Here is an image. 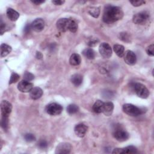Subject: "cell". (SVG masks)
Returning <instances> with one entry per match:
<instances>
[{
  "instance_id": "obj_15",
  "label": "cell",
  "mask_w": 154,
  "mask_h": 154,
  "mask_svg": "<svg viewBox=\"0 0 154 154\" xmlns=\"http://www.w3.org/2000/svg\"><path fill=\"white\" fill-rule=\"evenodd\" d=\"M88 129V127L84 123H79L75 126L74 131L75 134L79 137H83L85 136Z\"/></svg>"
},
{
  "instance_id": "obj_10",
  "label": "cell",
  "mask_w": 154,
  "mask_h": 154,
  "mask_svg": "<svg viewBox=\"0 0 154 154\" xmlns=\"http://www.w3.org/2000/svg\"><path fill=\"white\" fill-rule=\"evenodd\" d=\"M12 110V105L7 100H2L1 103V111L2 116L8 117Z\"/></svg>"
},
{
  "instance_id": "obj_18",
  "label": "cell",
  "mask_w": 154,
  "mask_h": 154,
  "mask_svg": "<svg viewBox=\"0 0 154 154\" xmlns=\"http://www.w3.org/2000/svg\"><path fill=\"white\" fill-rule=\"evenodd\" d=\"M19 13L11 8L7 10V16L11 21H16L19 17Z\"/></svg>"
},
{
  "instance_id": "obj_8",
  "label": "cell",
  "mask_w": 154,
  "mask_h": 154,
  "mask_svg": "<svg viewBox=\"0 0 154 154\" xmlns=\"http://www.w3.org/2000/svg\"><path fill=\"white\" fill-rule=\"evenodd\" d=\"M123 57L125 62L130 66L134 65L137 61V57L134 52L130 50H127L124 52Z\"/></svg>"
},
{
  "instance_id": "obj_4",
  "label": "cell",
  "mask_w": 154,
  "mask_h": 154,
  "mask_svg": "<svg viewBox=\"0 0 154 154\" xmlns=\"http://www.w3.org/2000/svg\"><path fill=\"white\" fill-rule=\"evenodd\" d=\"M149 13L146 11H144L134 14L132 18V21L137 25H144L149 21Z\"/></svg>"
},
{
  "instance_id": "obj_33",
  "label": "cell",
  "mask_w": 154,
  "mask_h": 154,
  "mask_svg": "<svg viewBox=\"0 0 154 154\" xmlns=\"http://www.w3.org/2000/svg\"><path fill=\"white\" fill-rule=\"evenodd\" d=\"M146 52L149 56H151V57L153 56L154 55V45L153 44L149 45L146 48Z\"/></svg>"
},
{
  "instance_id": "obj_37",
  "label": "cell",
  "mask_w": 154,
  "mask_h": 154,
  "mask_svg": "<svg viewBox=\"0 0 154 154\" xmlns=\"http://www.w3.org/2000/svg\"><path fill=\"white\" fill-rule=\"evenodd\" d=\"M31 29H32L31 25H29V24L28 23L27 25H25V28H24V29H23V32H24L25 34H28V33H29V32H30Z\"/></svg>"
},
{
  "instance_id": "obj_6",
  "label": "cell",
  "mask_w": 154,
  "mask_h": 154,
  "mask_svg": "<svg viewBox=\"0 0 154 154\" xmlns=\"http://www.w3.org/2000/svg\"><path fill=\"white\" fill-rule=\"evenodd\" d=\"M63 106L57 103H51L46 107V112L51 116H57L61 113Z\"/></svg>"
},
{
  "instance_id": "obj_41",
  "label": "cell",
  "mask_w": 154,
  "mask_h": 154,
  "mask_svg": "<svg viewBox=\"0 0 154 154\" xmlns=\"http://www.w3.org/2000/svg\"><path fill=\"white\" fill-rule=\"evenodd\" d=\"M35 57H36L37 59L40 60V59H42V58H43V55H42V54L40 52H38V51H37V52H36Z\"/></svg>"
},
{
  "instance_id": "obj_38",
  "label": "cell",
  "mask_w": 154,
  "mask_h": 154,
  "mask_svg": "<svg viewBox=\"0 0 154 154\" xmlns=\"http://www.w3.org/2000/svg\"><path fill=\"white\" fill-rule=\"evenodd\" d=\"M5 23H4L2 20H1V34L2 35L4 32H5Z\"/></svg>"
},
{
  "instance_id": "obj_5",
  "label": "cell",
  "mask_w": 154,
  "mask_h": 154,
  "mask_svg": "<svg viewBox=\"0 0 154 154\" xmlns=\"http://www.w3.org/2000/svg\"><path fill=\"white\" fill-rule=\"evenodd\" d=\"M114 137L119 141L123 142L129 138V134L123 129L120 126L116 127L113 132Z\"/></svg>"
},
{
  "instance_id": "obj_2",
  "label": "cell",
  "mask_w": 154,
  "mask_h": 154,
  "mask_svg": "<svg viewBox=\"0 0 154 154\" xmlns=\"http://www.w3.org/2000/svg\"><path fill=\"white\" fill-rule=\"evenodd\" d=\"M131 87L133 89L136 94L143 99H146L149 96V91L147 88L143 84L139 82L131 83Z\"/></svg>"
},
{
  "instance_id": "obj_12",
  "label": "cell",
  "mask_w": 154,
  "mask_h": 154,
  "mask_svg": "<svg viewBox=\"0 0 154 154\" xmlns=\"http://www.w3.org/2000/svg\"><path fill=\"white\" fill-rule=\"evenodd\" d=\"M69 19L61 18L57 22V28L61 32H66L69 30Z\"/></svg>"
},
{
  "instance_id": "obj_34",
  "label": "cell",
  "mask_w": 154,
  "mask_h": 154,
  "mask_svg": "<svg viewBox=\"0 0 154 154\" xmlns=\"http://www.w3.org/2000/svg\"><path fill=\"white\" fill-rule=\"evenodd\" d=\"M130 3L134 7H139L141 5L146 3V1L142 0H137V1H129Z\"/></svg>"
},
{
  "instance_id": "obj_3",
  "label": "cell",
  "mask_w": 154,
  "mask_h": 154,
  "mask_svg": "<svg viewBox=\"0 0 154 154\" xmlns=\"http://www.w3.org/2000/svg\"><path fill=\"white\" fill-rule=\"evenodd\" d=\"M123 111L130 116H138L144 113V109L131 103H126L123 105Z\"/></svg>"
},
{
  "instance_id": "obj_27",
  "label": "cell",
  "mask_w": 154,
  "mask_h": 154,
  "mask_svg": "<svg viewBox=\"0 0 154 154\" xmlns=\"http://www.w3.org/2000/svg\"><path fill=\"white\" fill-rule=\"evenodd\" d=\"M79 110L78 106L75 104H70L67 107V112L69 114H73Z\"/></svg>"
},
{
  "instance_id": "obj_21",
  "label": "cell",
  "mask_w": 154,
  "mask_h": 154,
  "mask_svg": "<svg viewBox=\"0 0 154 154\" xmlns=\"http://www.w3.org/2000/svg\"><path fill=\"white\" fill-rule=\"evenodd\" d=\"M81 62V58L79 55L77 54H73L69 59V63L72 66H78Z\"/></svg>"
},
{
  "instance_id": "obj_14",
  "label": "cell",
  "mask_w": 154,
  "mask_h": 154,
  "mask_svg": "<svg viewBox=\"0 0 154 154\" xmlns=\"http://www.w3.org/2000/svg\"><path fill=\"white\" fill-rule=\"evenodd\" d=\"M137 149L134 146H129L124 148H116L112 152V153H135Z\"/></svg>"
},
{
  "instance_id": "obj_7",
  "label": "cell",
  "mask_w": 154,
  "mask_h": 154,
  "mask_svg": "<svg viewBox=\"0 0 154 154\" xmlns=\"http://www.w3.org/2000/svg\"><path fill=\"white\" fill-rule=\"evenodd\" d=\"M99 51L100 55L105 58H109L112 55L111 47L107 43H102L99 45Z\"/></svg>"
},
{
  "instance_id": "obj_20",
  "label": "cell",
  "mask_w": 154,
  "mask_h": 154,
  "mask_svg": "<svg viewBox=\"0 0 154 154\" xmlns=\"http://www.w3.org/2000/svg\"><path fill=\"white\" fill-rule=\"evenodd\" d=\"M71 82L75 86L80 85L83 81V77L80 74H74L71 76Z\"/></svg>"
},
{
  "instance_id": "obj_24",
  "label": "cell",
  "mask_w": 154,
  "mask_h": 154,
  "mask_svg": "<svg viewBox=\"0 0 154 154\" xmlns=\"http://www.w3.org/2000/svg\"><path fill=\"white\" fill-rule=\"evenodd\" d=\"M82 54L83 55L86 57L87 58L89 59V60H92L94 59L95 57V52L94 51L91 49V48H87V49H85L83 51H82Z\"/></svg>"
},
{
  "instance_id": "obj_32",
  "label": "cell",
  "mask_w": 154,
  "mask_h": 154,
  "mask_svg": "<svg viewBox=\"0 0 154 154\" xmlns=\"http://www.w3.org/2000/svg\"><path fill=\"white\" fill-rule=\"evenodd\" d=\"M24 139L28 142H32L35 140V137L32 134H26L24 135Z\"/></svg>"
},
{
  "instance_id": "obj_25",
  "label": "cell",
  "mask_w": 154,
  "mask_h": 154,
  "mask_svg": "<svg viewBox=\"0 0 154 154\" xmlns=\"http://www.w3.org/2000/svg\"><path fill=\"white\" fill-rule=\"evenodd\" d=\"M88 13L94 18H97L100 14V9L98 7H91L88 8Z\"/></svg>"
},
{
  "instance_id": "obj_29",
  "label": "cell",
  "mask_w": 154,
  "mask_h": 154,
  "mask_svg": "<svg viewBox=\"0 0 154 154\" xmlns=\"http://www.w3.org/2000/svg\"><path fill=\"white\" fill-rule=\"evenodd\" d=\"M1 127L4 131H7L8 128V117L2 116L1 118Z\"/></svg>"
},
{
  "instance_id": "obj_39",
  "label": "cell",
  "mask_w": 154,
  "mask_h": 154,
  "mask_svg": "<svg viewBox=\"0 0 154 154\" xmlns=\"http://www.w3.org/2000/svg\"><path fill=\"white\" fill-rule=\"evenodd\" d=\"M64 1H61V0H55V1H52V2L54 4L56 5H61L64 3Z\"/></svg>"
},
{
  "instance_id": "obj_1",
  "label": "cell",
  "mask_w": 154,
  "mask_h": 154,
  "mask_svg": "<svg viewBox=\"0 0 154 154\" xmlns=\"http://www.w3.org/2000/svg\"><path fill=\"white\" fill-rule=\"evenodd\" d=\"M123 17V11L119 7L113 5H106L103 11L102 19L105 23H113Z\"/></svg>"
},
{
  "instance_id": "obj_17",
  "label": "cell",
  "mask_w": 154,
  "mask_h": 154,
  "mask_svg": "<svg viewBox=\"0 0 154 154\" xmlns=\"http://www.w3.org/2000/svg\"><path fill=\"white\" fill-rule=\"evenodd\" d=\"M114 109V104L111 102H104L102 112L106 116H109L112 114Z\"/></svg>"
},
{
  "instance_id": "obj_16",
  "label": "cell",
  "mask_w": 154,
  "mask_h": 154,
  "mask_svg": "<svg viewBox=\"0 0 154 154\" xmlns=\"http://www.w3.org/2000/svg\"><path fill=\"white\" fill-rule=\"evenodd\" d=\"M43 94V90L38 87H34L30 91V97L33 100H37L42 97Z\"/></svg>"
},
{
  "instance_id": "obj_9",
  "label": "cell",
  "mask_w": 154,
  "mask_h": 154,
  "mask_svg": "<svg viewBox=\"0 0 154 154\" xmlns=\"http://www.w3.org/2000/svg\"><path fill=\"white\" fill-rule=\"evenodd\" d=\"M72 149V146L69 143H61L58 144L55 149V153H69Z\"/></svg>"
},
{
  "instance_id": "obj_40",
  "label": "cell",
  "mask_w": 154,
  "mask_h": 154,
  "mask_svg": "<svg viewBox=\"0 0 154 154\" xmlns=\"http://www.w3.org/2000/svg\"><path fill=\"white\" fill-rule=\"evenodd\" d=\"M45 1H40V0H36V1H31V2H32L33 4H35V5H40V4H42L43 2H45Z\"/></svg>"
},
{
  "instance_id": "obj_13",
  "label": "cell",
  "mask_w": 154,
  "mask_h": 154,
  "mask_svg": "<svg viewBox=\"0 0 154 154\" xmlns=\"http://www.w3.org/2000/svg\"><path fill=\"white\" fill-rule=\"evenodd\" d=\"M31 28L35 32L42 31L45 27V21L41 18L35 19L31 24Z\"/></svg>"
},
{
  "instance_id": "obj_35",
  "label": "cell",
  "mask_w": 154,
  "mask_h": 154,
  "mask_svg": "<svg viewBox=\"0 0 154 154\" xmlns=\"http://www.w3.org/2000/svg\"><path fill=\"white\" fill-rule=\"evenodd\" d=\"M38 146L40 149H45L48 147V143L46 141L44 140H42L39 141V142L38 143Z\"/></svg>"
},
{
  "instance_id": "obj_36",
  "label": "cell",
  "mask_w": 154,
  "mask_h": 154,
  "mask_svg": "<svg viewBox=\"0 0 154 154\" xmlns=\"http://www.w3.org/2000/svg\"><path fill=\"white\" fill-rule=\"evenodd\" d=\"M97 42H98V40H97V38H96V39H95V38H91V39H90V40L88 42L87 45H88L89 46L93 47V46H96V45H97Z\"/></svg>"
},
{
  "instance_id": "obj_30",
  "label": "cell",
  "mask_w": 154,
  "mask_h": 154,
  "mask_svg": "<svg viewBox=\"0 0 154 154\" xmlns=\"http://www.w3.org/2000/svg\"><path fill=\"white\" fill-rule=\"evenodd\" d=\"M20 78V76L16 73H12L10 76V79L9 81V84H11L13 83H16Z\"/></svg>"
},
{
  "instance_id": "obj_28",
  "label": "cell",
  "mask_w": 154,
  "mask_h": 154,
  "mask_svg": "<svg viewBox=\"0 0 154 154\" xmlns=\"http://www.w3.org/2000/svg\"><path fill=\"white\" fill-rule=\"evenodd\" d=\"M119 38L126 43H129L131 42V37L129 33L126 32H122L119 34Z\"/></svg>"
},
{
  "instance_id": "obj_31",
  "label": "cell",
  "mask_w": 154,
  "mask_h": 154,
  "mask_svg": "<svg viewBox=\"0 0 154 154\" xmlns=\"http://www.w3.org/2000/svg\"><path fill=\"white\" fill-rule=\"evenodd\" d=\"M23 78H24V80H26L28 81H31L34 79V76L31 73L26 72H25V73L23 75Z\"/></svg>"
},
{
  "instance_id": "obj_19",
  "label": "cell",
  "mask_w": 154,
  "mask_h": 154,
  "mask_svg": "<svg viewBox=\"0 0 154 154\" xmlns=\"http://www.w3.org/2000/svg\"><path fill=\"white\" fill-rule=\"evenodd\" d=\"M12 50L11 47L5 43H2L1 45V57H6L9 54Z\"/></svg>"
},
{
  "instance_id": "obj_22",
  "label": "cell",
  "mask_w": 154,
  "mask_h": 154,
  "mask_svg": "<svg viewBox=\"0 0 154 154\" xmlns=\"http://www.w3.org/2000/svg\"><path fill=\"white\" fill-rule=\"evenodd\" d=\"M104 102L102 100H97L95 102L93 106V110L96 113H101L103 111Z\"/></svg>"
},
{
  "instance_id": "obj_23",
  "label": "cell",
  "mask_w": 154,
  "mask_h": 154,
  "mask_svg": "<svg viewBox=\"0 0 154 154\" xmlns=\"http://www.w3.org/2000/svg\"><path fill=\"white\" fill-rule=\"evenodd\" d=\"M113 49L118 57L120 58L123 57L125 52V48L123 46L119 44H116L113 46Z\"/></svg>"
},
{
  "instance_id": "obj_11",
  "label": "cell",
  "mask_w": 154,
  "mask_h": 154,
  "mask_svg": "<svg viewBox=\"0 0 154 154\" xmlns=\"http://www.w3.org/2000/svg\"><path fill=\"white\" fill-rule=\"evenodd\" d=\"M33 84L29 81L26 80H22L17 85L18 90L22 93H28L32 89Z\"/></svg>"
},
{
  "instance_id": "obj_26",
  "label": "cell",
  "mask_w": 154,
  "mask_h": 154,
  "mask_svg": "<svg viewBox=\"0 0 154 154\" xmlns=\"http://www.w3.org/2000/svg\"><path fill=\"white\" fill-rule=\"evenodd\" d=\"M78 29V24L73 19H69V31L72 32H75Z\"/></svg>"
}]
</instances>
